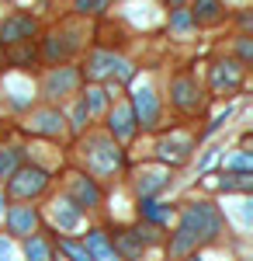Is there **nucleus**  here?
I'll use <instances>...</instances> for the list:
<instances>
[{
    "mask_svg": "<svg viewBox=\"0 0 253 261\" xmlns=\"http://www.w3.org/2000/svg\"><path fill=\"white\" fill-rule=\"evenodd\" d=\"M218 230H222V216L215 213L212 202H191V205L180 213V226H177V233H174V241H170V247H167V254H170L174 261L187 258L198 244L215 241Z\"/></svg>",
    "mask_w": 253,
    "mask_h": 261,
    "instance_id": "nucleus-1",
    "label": "nucleus"
},
{
    "mask_svg": "<svg viewBox=\"0 0 253 261\" xmlns=\"http://www.w3.org/2000/svg\"><path fill=\"white\" fill-rule=\"evenodd\" d=\"M87 164H90V171L94 174H115L118 167H121V150H118L115 140H108V136H90L87 140Z\"/></svg>",
    "mask_w": 253,
    "mask_h": 261,
    "instance_id": "nucleus-2",
    "label": "nucleus"
},
{
    "mask_svg": "<svg viewBox=\"0 0 253 261\" xmlns=\"http://www.w3.org/2000/svg\"><path fill=\"white\" fill-rule=\"evenodd\" d=\"M45 185H49V174L42 171V167H18L14 174H11V195H18V199H35L45 192Z\"/></svg>",
    "mask_w": 253,
    "mask_h": 261,
    "instance_id": "nucleus-3",
    "label": "nucleus"
},
{
    "mask_svg": "<svg viewBox=\"0 0 253 261\" xmlns=\"http://www.w3.org/2000/svg\"><path fill=\"white\" fill-rule=\"evenodd\" d=\"M132 115L139 119L142 129H153L156 122H160V101L149 87H136V94H132Z\"/></svg>",
    "mask_w": 253,
    "mask_h": 261,
    "instance_id": "nucleus-4",
    "label": "nucleus"
},
{
    "mask_svg": "<svg viewBox=\"0 0 253 261\" xmlns=\"http://www.w3.org/2000/svg\"><path fill=\"white\" fill-rule=\"evenodd\" d=\"M70 202L77 205L80 213H83V209H94V205H101V188L94 185V178L73 174V178H70Z\"/></svg>",
    "mask_w": 253,
    "mask_h": 261,
    "instance_id": "nucleus-5",
    "label": "nucleus"
},
{
    "mask_svg": "<svg viewBox=\"0 0 253 261\" xmlns=\"http://www.w3.org/2000/svg\"><path fill=\"white\" fill-rule=\"evenodd\" d=\"M239 77H243V63H215L212 66V87L215 94H233L236 87H239Z\"/></svg>",
    "mask_w": 253,
    "mask_h": 261,
    "instance_id": "nucleus-6",
    "label": "nucleus"
},
{
    "mask_svg": "<svg viewBox=\"0 0 253 261\" xmlns=\"http://www.w3.org/2000/svg\"><path fill=\"white\" fill-rule=\"evenodd\" d=\"M7 230L14 237H31L39 230V209L35 205H14L7 213Z\"/></svg>",
    "mask_w": 253,
    "mask_h": 261,
    "instance_id": "nucleus-7",
    "label": "nucleus"
},
{
    "mask_svg": "<svg viewBox=\"0 0 253 261\" xmlns=\"http://www.w3.org/2000/svg\"><path fill=\"white\" fill-rule=\"evenodd\" d=\"M31 35H35V18H31V14H14V18H7L0 24V39L11 42V45L31 42Z\"/></svg>",
    "mask_w": 253,
    "mask_h": 261,
    "instance_id": "nucleus-8",
    "label": "nucleus"
},
{
    "mask_svg": "<svg viewBox=\"0 0 253 261\" xmlns=\"http://www.w3.org/2000/svg\"><path fill=\"white\" fill-rule=\"evenodd\" d=\"M201 91H198V84L191 77H177L174 81V105L180 112H187V115H195L198 108H201V98H198Z\"/></svg>",
    "mask_w": 253,
    "mask_h": 261,
    "instance_id": "nucleus-9",
    "label": "nucleus"
},
{
    "mask_svg": "<svg viewBox=\"0 0 253 261\" xmlns=\"http://www.w3.org/2000/svg\"><path fill=\"white\" fill-rule=\"evenodd\" d=\"M108 129L115 140H129L136 133V115H132V105H115L111 115H108Z\"/></svg>",
    "mask_w": 253,
    "mask_h": 261,
    "instance_id": "nucleus-10",
    "label": "nucleus"
},
{
    "mask_svg": "<svg viewBox=\"0 0 253 261\" xmlns=\"http://www.w3.org/2000/svg\"><path fill=\"white\" fill-rule=\"evenodd\" d=\"M83 247H87L90 261H121V258H118V251H115V244L108 241L104 230H90L87 241H83Z\"/></svg>",
    "mask_w": 253,
    "mask_h": 261,
    "instance_id": "nucleus-11",
    "label": "nucleus"
},
{
    "mask_svg": "<svg viewBox=\"0 0 253 261\" xmlns=\"http://www.w3.org/2000/svg\"><path fill=\"white\" fill-rule=\"evenodd\" d=\"M156 157L163 164H184L191 157V140H184V136H174V140H163L156 146Z\"/></svg>",
    "mask_w": 253,
    "mask_h": 261,
    "instance_id": "nucleus-12",
    "label": "nucleus"
},
{
    "mask_svg": "<svg viewBox=\"0 0 253 261\" xmlns=\"http://www.w3.org/2000/svg\"><path fill=\"white\" fill-rule=\"evenodd\" d=\"M77 87V70H70V66H59L56 73H49V81H45V94H52V98H62V94H70Z\"/></svg>",
    "mask_w": 253,
    "mask_h": 261,
    "instance_id": "nucleus-13",
    "label": "nucleus"
},
{
    "mask_svg": "<svg viewBox=\"0 0 253 261\" xmlns=\"http://www.w3.org/2000/svg\"><path fill=\"white\" fill-rule=\"evenodd\" d=\"M52 220L59 230H77L80 226V209L70 199H56L52 202Z\"/></svg>",
    "mask_w": 253,
    "mask_h": 261,
    "instance_id": "nucleus-14",
    "label": "nucleus"
},
{
    "mask_svg": "<svg viewBox=\"0 0 253 261\" xmlns=\"http://www.w3.org/2000/svg\"><path fill=\"white\" fill-rule=\"evenodd\" d=\"M118 258L121 261H136V258H142V251H146V244L136 237V230H121L118 233Z\"/></svg>",
    "mask_w": 253,
    "mask_h": 261,
    "instance_id": "nucleus-15",
    "label": "nucleus"
},
{
    "mask_svg": "<svg viewBox=\"0 0 253 261\" xmlns=\"http://www.w3.org/2000/svg\"><path fill=\"white\" fill-rule=\"evenodd\" d=\"M31 133L59 136V133H62V115H59V112H39V115L31 119Z\"/></svg>",
    "mask_w": 253,
    "mask_h": 261,
    "instance_id": "nucleus-16",
    "label": "nucleus"
},
{
    "mask_svg": "<svg viewBox=\"0 0 253 261\" xmlns=\"http://www.w3.org/2000/svg\"><path fill=\"white\" fill-rule=\"evenodd\" d=\"M218 18H222V4L218 0H198L195 11H191V21L195 24H215Z\"/></svg>",
    "mask_w": 253,
    "mask_h": 261,
    "instance_id": "nucleus-17",
    "label": "nucleus"
},
{
    "mask_svg": "<svg viewBox=\"0 0 253 261\" xmlns=\"http://www.w3.org/2000/svg\"><path fill=\"white\" fill-rule=\"evenodd\" d=\"M163 185H167V174H163V171H142L139 181H136V188H139V195H142V199H153Z\"/></svg>",
    "mask_w": 253,
    "mask_h": 261,
    "instance_id": "nucleus-18",
    "label": "nucleus"
},
{
    "mask_svg": "<svg viewBox=\"0 0 253 261\" xmlns=\"http://www.w3.org/2000/svg\"><path fill=\"white\" fill-rule=\"evenodd\" d=\"M24 258L28 261H52V247H49L45 237L31 233V237H24Z\"/></svg>",
    "mask_w": 253,
    "mask_h": 261,
    "instance_id": "nucleus-19",
    "label": "nucleus"
},
{
    "mask_svg": "<svg viewBox=\"0 0 253 261\" xmlns=\"http://www.w3.org/2000/svg\"><path fill=\"white\" fill-rule=\"evenodd\" d=\"M115 66H118V60L111 56V53H94V56L87 60V77L98 81V77H104V73H111Z\"/></svg>",
    "mask_w": 253,
    "mask_h": 261,
    "instance_id": "nucleus-20",
    "label": "nucleus"
},
{
    "mask_svg": "<svg viewBox=\"0 0 253 261\" xmlns=\"http://www.w3.org/2000/svg\"><path fill=\"white\" fill-rule=\"evenodd\" d=\"M139 213L149 220V226H160V223L170 220V205H160L156 199H142V205H139Z\"/></svg>",
    "mask_w": 253,
    "mask_h": 261,
    "instance_id": "nucleus-21",
    "label": "nucleus"
},
{
    "mask_svg": "<svg viewBox=\"0 0 253 261\" xmlns=\"http://www.w3.org/2000/svg\"><path fill=\"white\" fill-rule=\"evenodd\" d=\"M218 188H222V192H250V188H253V174H243V171H236V174H222Z\"/></svg>",
    "mask_w": 253,
    "mask_h": 261,
    "instance_id": "nucleus-22",
    "label": "nucleus"
},
{
    "mask_svg": "<svg viewBox=\"0 0 253 261\" xmlns=\"http://www.w3.org/2000/svg\"><path fill=\"white\" fill-rule=\"evenodd\" d=\"M70 42H62L59 35H52V39H45V60H52V63H59V60H66L70 56Z\"/></svg>",
    "mask_w": 253,
    "mask_h": 261,
    "instance_id": "nucleus-23",
    "label": "nucleus"
},
{
    "mask_svg": "<svg viewBox=\"0 0 253 261\" xmlns=\"http://www.w3.org/2000/svg\"><path fill=\"white\" fill-rule=\"evenodd\" d=\"M18 157H21V150H14V146L0 150V178H11L18 171Z\"/></svg>",
    "mask_w": 253,
    "mask_h": 261,
    "instance_id": "nucleus-24",
    "label": "nucleus"
},
{
    "mask_svg": "<svg viewBox=\"0 0 253 261\" xmlns=\"http://www.w3.org/2000/svg\"><path fill=\"white\" fill-rule=\"evenodd\" d=\"M83 108H87V115H94V112H101L104 105H108V98H104V91L101 87H90L87 94H83V101H80Z\"/></svg>",
    "mask_w": 253,
    "mask_h": 261,
    "instance_id": "nucleus-25",
    "label": "nucleus"
},
{
    "mask_svg": "<svg viewBox=\"0 0 253 261\" xmlns=\"http://www.w3.org/2000/svg\"><path fill=\"white\" fill-rule=\"evenodd\" d=\"M59 251H62V254H66L70 261H90V254H87V247H83V244H77V241H66V237L59 241Z\"/></svg>",
    "mask_w": 253,
    "mask_h": 261,
    "instance_id": "nucleus-26",
    "label": "nucleus"
},
{
    "mask_svg": "<svg viewBox=\"0 0 253 261\" xmlns=\"http://www.w3.org/2000/svg\"><path fill=\"white\" fill-rule=\"evenodd\" d=\"M170 24H174L177 32H187V28H191L195 21H191V14H187V11H174V18H170Z\"/></svg>",
    "mask_w": 253,
    "mask_h": 261,
    "instance_id": "nucleus-27",
    "label": "nucleus"
},
{
    "mask_svg": "<svg viewBox=\"0 0 253 261\" xmlns=\"http://www.w3.org/2000/svg\"><path fill=\"white\" fill-rule=\"evenodd\" d=\"M18 45H21V49L14 53V56H7V60H11V63H35V49H28L24 42H18Z\"/></svg>",
    "mask_w": 253,
    "mask_h": 261,
    "instance_id": "nucleus-28",
    "label": "nucleus"
},
{
    "mask_svg": "<svg viewBox=\"0 0 253 261\" xmlns=\"http://www.w3.org/2000/svg\"><path fill=\"white\" fill-rule=\"evenodd\" d=\"M104 4H108V0H77V11L80 14H87V11L98 14V11H104Z\"/></svg>",
    "mask_w": 253,
    "mask_h": 261,
    "instance_id": "nucleus-29",
    "label": "nucleus"
},
{
    "mask_svg": "<svg viewBox=\"0 0 253 261\" xmlns=\"http://www.w3.org/2000/svg\"><path fill=\"white\" fill-rule=\"evenodd\" d=\"M0 261H14V244L7 237H0Z\"/></svg>",
    "mask_w": 253,
    "mask_h": 261,
    "instance_id": "nucleus-30",
    "label": "nucleus"
},
{
    "mask_svg": "<svg viewBox=\"0 0 253 261\" xmlns=\"http://www.w3.org/2000/svg\"><path fill=\"white\" fill-rule=\"evenodd\" d=\"M253 60V45L250 39H239V63H250Z\"/></svg>",
    "mask_w": 253,
    "mask_h": 261,
    "instance_id": "nucleus-31",
    "label": "nucleus"
},
{
    "mask_svg": "<svg viewBox=\"0 0 253 261\" xmlns=\"http://www.w3.org/2000/svg\"><path fill=\"white\" fill-rule=\"evenodd\" d=\"M167 4H170L174 11H180V4H184V0H167Z\"/></svg>",
    "mask_w": 253,
    "mask_h": 261,
    "instance_id": "nucleus-32",
    "label": "nucleus"
},
{
    "mask_svg": "<svg viewBox=\"0 0 253 261\" xmlns=\"http://www.w3.org/2000/svg\"><path fill=\"white\" fill-rule=\"evenodd\" d=\"M4 66H7V56H4V49H0V70H4Z\"/></svg>",
    "mask_w": 253,
    "mask_h": 261,
    "instance_id": "nucleus-33",
    "label": "nucleus"
},
{
    "mask_svg": "<svg viewBox=\"0 0 253 261\" xmlns=\"http://www.w3.org/2000/svg\"><path fill=\"white\" fill-rule=\"evenodd\" d=\"M0 209H4V192H0Z\"/></svg>",
    "mask_w": 253,
    "mask_h": 261,
    "instance_id": "nucleus-34",
    "label": "nucleus"
},
{
    "mask_svg": "<svg viewBox=\"0 0 253 261\" xmlns=\"http://www.w3.org/2000/svg\"><path fill=\"white\" fill-rule=\"evenodd\" d=\"M187 261H201V258H198V254H195V258H187Z\"/></svg>",
    "mask_w": 253,
    "mask_h": 261,
    "instance_id": "nucleus-35",
    "label": "nucleus"
}]
</instances>
